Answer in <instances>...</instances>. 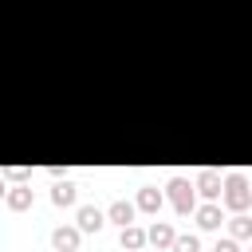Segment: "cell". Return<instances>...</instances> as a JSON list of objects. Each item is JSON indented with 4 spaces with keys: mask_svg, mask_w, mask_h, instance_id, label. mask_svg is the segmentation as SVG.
<instances>
[{
    "mask_svg": "<svg viewBox=\"0 0 252 252\" xmlns=\"http://www.w3.org/2000/svg\"><path fill=\"white\" fill-rule=\"evenodd\" d=\"M220 201H224L232 213H244V209L252 205V185H248V177H244V173H228V177H224Z\"/></svg>",
    "mask_w": 252,
    "mask_h": 252,
    "instance_id": "cell-1",
    "label": "cell"
},
{
    "mask_svg": "<svg viewBox=\"0 0 252 252\" xmlns=\"http://www.w3.org/2000/svg\"><path fill=\"white\" fill-rule=\"evenodd\" d=\"M197 185H189L185 177H173L169 181V201H173V209L185 217V213H197V193H193Z\"/></svg>",
    "mask_w": 252,
    "mask_h": 252,
    "instance_id": "cell-2",
    "label": "cell"
},
{
    "mask_svg": "<svg viewBox=\"0 0 252 252\" xmlns=\"http://www.w3.org/2000/svg\"><path fill=\"white\" fill-rule=\"evenodd\" d=\"M79 236H83L79 224H63V228L51 232V248H55V252H75V248H79Z\"/></svg>",
    "mask_w": 252,
    "mask_h": 252,
    "instance_id": "cell-3",
    "label": "cell"
},
{
    "mask_svg": "<svg viewBox=\"0 0 252 252\" xmlns=\"http://www.w3.org/2000/svg\"><path fill=\"white\" fill-rule=\"evenodd\" d=\"M193 185H197V189H201V193H205L209 201H217V197L224 193V181H220V173H217V169H201Z\"/></svg>",
    "mask_w": 252,
    "mask_h": 252,
    "instance_id": "cell-4",
    "label": "cell"
},
{
    "mask_svg": "<svg viewBox=\"0 0 252 252\" xmlns=\"http://www.w3.org/2000/svg\"><path fill=\"white\" fill-rule=\"evenodd\" d=\"M75 220H79V228H83V232H98V228L106 224V213H102V209H94V205H79V217H75Z\"/></svg>",
    "mask_w": 252,
    "mask_h": 252,
    "instance_id": "cell-5",
    "label": "cell"
},
{
    "mask_svg": "<svg viewBox=\"0 0 252 252\" xmlns=\"http://www.w3.org/2000/svg\"><path fill=\"white\" fill-rule=\"evenodd\" d=\"M173 240H177V232H173L169 220H154L150 224V244L154 248H173Z\"/></svg>",
    "mask_w": 252,
    "mask_h": 252,
    "instance_id": "cell-6",
    "label": "cell"
},
{
    "mask_svg": "<svg viewBox=\"0 0 252 252\" xmlns=\"http://www.w3.org/2000/svg\"><path fill=\"white\" fill-rule=\"evenodd\" d=\"M146 240H150V228H138V224H126V228H122V248L142 252V248H146Z\"/></svg>",
    "mask_w": 252,
    "mask_h": 252,
    "instance_id": "cell-7",
    "label": "cell"
},
{
    "mask_svg": "<svg viewBox=\"0 0 252 252\" xmlns=\"http://www.w3.org/2000/svg\"><path fill=\"white\" fill-rule=\"evenodd\" d=\"M134 213H138V205H130V201H114V205L106 209V217H110L114 224H122V228L134 224Z\"/></svg>",
    "mask_w": 252,
    "mask_h": 252,
    "instance_id": "cell-8",
    "label": "cell"
},
{
    "mask_svg": "<svg viewBox=\"0 0 252 252\" xmlns=\"http://www.w3.org/2000/svg\"><path fill=\"white\" fill-rule=\"evenodd\" d=\"M197 224H201V228H220V205H217V201L201 205V209H197Z\"/></svg>",
    "mask_w": 252,
    "mask_h": 252,
    "instance_id": "cell-9",
    "label": "cell"
},
{
    "mask_svg": "<svg viewBox=\"0 0 252 252\" xmlns=\"http://www.w3.org/2000/svg\"><path fill=\"white\" fill-rule=\"evenodd\" d=\"M51 201H55L59 209L75 205V185H71V181H55V185H51Z\"/></svg>",
    "mask_w": 252,
    "mask_h": 252,
    "instance_id": "cell-10",
    "label": "cell"
},
{
    "mask_svg": "<svg viewBox=\"0 0 252 252\" xmlns=\"http://www.w3.org/2000/svg\"><path fill=\"white\" fill-rule=\"evenodd\" d=\"M138 209H142V213H158V209H161V193H158L154 185L138 189Z\"/></svg>",
    "mask_w": 252,
    "mask_h": 252,
    "instance_id": "cell-11",
    "label": "cell"
},
{
    "mask_svg": "<svg viewBox=\"0 0 252 252\" xmlns=\"http://www.w3.org/2000/svg\"><path fill=\"white\" fill-rule=\"evenodd\" d=\"M32 205V189L28 185H12L8 189V209H28Z\"/></svg>",
    "mask_w": 252,
    "mask_h": 252,
    "instance_id": "cell-12",
    "label": "cell"
},
{
    "mask_svg": "<svg viewBox=\"0 0 252 252\" xmlns=\"http://www.w3.org/2000/svg\"><path fill=\"white\" fill-rule=\"evenodd\" d=\"M228 228H232V236H236V240H248V236H252V217H244V213H236Z\"/></svg>",
    "mask_w": 252,
    "mask_h": 252,
    "instance_id": "cell-13",
    "label": "cell"
},
{
    "mask_svg": "<svg viewBox=\"0 0 252 252\" xmlns=\"http://www.w3.org/2000/svg\"><path fill=\"white\" fill-rule=\"evenodd\" d=\"M173 252H201V240L197 236H177L173 240Z\"/></svg>",
    "mask_w": 252,
    "mask_h": 252,
    "instance_id": "cell-14",
    "label": "cell"
},
{
    "mask_svg": "<svg viewBox=\"0 0 252 252\" xmlns=\"http://www.w3.org/2000/svg\"><path fill=\"white\" fill-rule=\"evenodd\" d=\"M213 252H240L236 248V236H224V240H217V248Z\"/></svg>",
    "mask_w": 252,
    "mask_h": 252,
    "instance_id": "cell-15",
    "label": "cell"
},
{
    "mask_svg": "<svg viewBox=\"0 0 252 252\" xmlns=\"http://www.w3.org/2000/svg\"><path fill=\"white\" fill-rule=\"evenodd\" d=\"M248 252H252V248H248Z\"/></svg>",
    "mask_w": 252,
    "mask_h": 252,
    "instance_id": "cell-16",
    "label": "cell"
}]
</instances>
